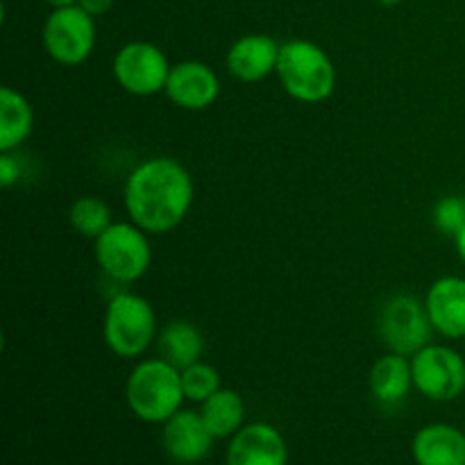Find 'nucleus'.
<instances>
[{
    "label": "nucleus",
    "mask_w": 465,
    "mask_h": 465,
    "mask_svg": "<svg viewBox=\"0 0 465 465\" xmlns=\"http://www.w3.org/2000/svg\"><path fill=\"white\" fill-rule=\"evenodd\" d=\"M191 173L173 157H150L125 182V209L130 221L148 234H168L184 223L193 207Z\"/></svg>",
    "instance_id": "1"
},
{
    "label": "nucleus",
    "mask_w": 465,
    "mask_h": 465,
    "mask_svg": "<svg viewBox=\"0 0 465 465\" xmlns=\"http://www.w3.org/2000/svg\"><path fill=\"white\" fill-rule=\"evenodd\" d=\"M275 75L282 89L298 103H322L336 89L334 62L321 45L307 39L282 44Z\"/></svg>",
    "instance_id": "2"
},
{
    "label": "nucleus",
    "mask_w": 465,
    "mask_h": 465,
    "mask_svg": "<svg viewBox=\"0 0 465 465\" xmlns=\"http://www.w3.org/2000/svg\"><path fill=\"white\" fill-rule=\"evenodd\" d=\"M130 411L143 422H166L186 400L182 389V371L162 357L136 363L125 384Z\"/></svg>",
    "instance_id": "3"
},
{
    "label": "nucleus",
    "mask_w": 465,
    "mask_h": 465,
    "mask_svg": "<svg viewBox=\"0 0 465 465\" xmlns=\"http://www.w3.org/2000/svg\"><path fill=\"white\" fill-rule=\"evenodd\" d=\"M157 316L141 295L121 291L104 309V345L121 359H136L157 341Z\"/></svg>",
    "instance_id": "4"
},
{
    "label": "nucleus",
    "mask_w": 465,
    "mask_h": 465,
    "mask_svg": "<svg viewBox=\"0 0 465 465\" xmlns=\"http://www.w3.org/2000/svg\"><path fill=\"white\" fill-rule=\"evenodd\" d=\"M95 262L109 280L132 284L148 272L153 263L148 232L134 223H112L95 239Z\"/></svg>",
    "instance_id": "5"
},
{
    "label": "nucleus",
    "mask_w": 465,
    "mask_h": 465,
    "mask_svg": "<svg viewBox=\"0 0 465 465\" xmlns=\"http://www.w3.org/2000/svg\"><path fill=\"white\" fill-rule=\"evenodd\" d=\"M44 48L62 66H80L95 48V23L80 5L53 9L44 25Z\"/></svg>",
    "instance_id": "6"
},
{
    "label": "nucleus",
    "mask_w": 465,
    "mask_h": 465,
    "mask_svg": "<svg viewBox=\"0 0 465 465\" xmlns=\"http://www.w3.org/2000/svg\"><path fill=\"white\" fill-rule=\"evenodd\" d=\"M434 325L430 321L425 302L409 293L386 300L380 312V334L391 352L413 357L418 350L431 343Z\"/></svg>",
    "instance_id": "7"
},
{
    "label": "nucleus",
    "mask_w": 465,
    "mask_h": 465,
    "mask_svg": "<svg viewBox=\"0 0 465 465\" xmlns=\"http://www.w3.org/2000/svg\"><path fill=\"white\" fill-rule=\"evenodd\" d=\"M413 389L434 402L457 400L465 391V359L450 345L430 343L411 357Z\"/></svg>",
    "instance_id": "8"
},
{
    "label": "nucleus",
    "mask_w": 465,
    "mask_h": 465,
    "mask_svg": "<svg viewBox=\"0 0 465 465\" xmlns=\"http://www.w3.org/2000/svg\"><path fill=\"white\" fill-rule=\"evenodd\" d=\"M171 66L173 64L159 45L148 41H132L123 45L114 57V77L118 86L130 95L150 98L166 89Z\"/></svg>",
    "instance_id": "9"
},
{
    "label": "nucleus",
    "mask_w": 465,
    "mask_h": 465,
    "mask_svg": "<svg viewBox=\"0 0 465 465\" xmlns=\"http://www.w3.org/2000/svg\"><path fill=\"white\" fill-rule=\"evenodd\" d=\"M163 94L175 107L186 112H203L212 107L221 95V80L209 64L186 59L171 66Z\"/></svg>",
    "instance_id": "10"
},
{
    "label": "nucleus",
    "mask_w": 465,
    "mask_h": 465,
    "mask_svg": "<svg viewBox=\"0 0 465 465\" xmlns=\"http://www.w3.org/2000/svg\"><path fill=\"white\" fill-rule=\"evenodd\" d=\"M289 450L280 431L266 422L245 425L232 436L227 465H286Z\"/></svg>",
    "instance_id": "11"
},
{
    "label": "nucleus",
    "mask_w": 465,
    "mask_h": 465,
    "mask_svg": "<svg viewBox=\"0 0 465 465\" xmlns=\"http://www.w3.org/2000/svg\"><path fill=\"white\" fill-rule=\"evenodd\" d=\"M163 450L168 457L180 463H198L207 459L212 452L213 434L204 425L203 416L198 411H186L180 409L175 416L163 422Z\"/></svg>",
    "instance_id": "12"
},
{
    "label": "nucleus",
    "mask_w": 465,
    "mask_h": 465,
    "mask_svg": "<svg viewBox=\"0 0 465 465\" xmlns=\"http://www.w3.org/2000/svg\"><path fill=\"white\" fill-rule=\"evenodd\" d=\"M282 44L268 35H245L227 50V71L241 82H262L277 71Z\"/></svg>",
    "instance_id": "13"
},
{
    "label": "nucleus",
    "mask_w": 465,
    "mask_h": 465,
    "mask_svg": "<svg viewBox=\"0 0 465 465\" xmlns=\"http://www.w3.org/2000/svg\"><path fill=\"white\" fill-rule=\"evenodd\" d=\"M425 307L436 334L465 339V277L448 275L436 280L427 291Z\"/></svg>",
    "instance_id": "14"
},
{
    "label": "nucleus",
    "mask_w": 465,
    "mask_h": 465,
    "mask_svg": "<svg viewBox=\"0 0 465 465\" xmlns=\"http://www.w3.org/2000/svg\"><path fill=\"white\" fill-rule=\"evenodd\" d=\"M418 465H465V431L445 422L427 425L413 436Z\"/></svg>",
    "instance_id": "15"
},
{
    "label": "nucleus",
    "mask_w": 465,
    "mask_h": 465,
    "mask_svg": "<svg viewBox=\"0 0 465 465\" xmlns=\"http://www.w3.org/2000/svg\"><path fill=\"white\" fill-rule=\"evenodd\" d=\"M35 130V109L21 91L0 89V153L21 148Z\"/></svg>",
    "instance_id": "16"
},
{
    "label": "nucleus",
    "mask_w": 465,
    "mask_h": 465,
    "mask_svg": "<svg viewBox=\"0 0 465 465\" xmlns=\"http://www.w3.org/2000/svg\"><path fill=\"white\" fill-rule=\"evenodd\" d=\"M413 389L411 357L389 352L371 368V391L380 404L402 402Z\"/></svg>",
    "instance_id": "17"
},
{
    "label": "nucleus",
    "mask_w": 465,
    "mask_h": 465,
    "mask_svg": "<svg viewBox=\"0 0 465 465\" xmlns=\"http://www.w3.org/2000/svg\"><path fill=\"white\" fill-rule=\"evenodd\" d=\"M159 357L175 366L177 371L193 366L195 361H203L204 339L203 331L189 321H171L157 334Z\"/></svg>",
    "instance_id": "18"
},
{
    "label": "nucleus",
    "mask_w": 465,
    "mask_h": 465,
    "mask_svg": "<svg viewBox=\"0 0 465 465\" xmlns=\"http://www.w3.org/2000/svg\"><path fill=\"white\" fill-rule=\"evenodd\" d=\"M204 425L213 434V439H227L234 436L243 427L245 420V404L236 391L221 389L213 393L207 402H203L200 409Z\"/></svg>",
    "instance_id": "19"
},
{
    "label": "nucleus",
    "mask_w": 465,
    "mask_h": 465,
    "mask_svg": "<svg viewBox=\"0 0 465 465\" xmlns=\"http://www.w3.org/2000/svg\"><path fill=\"white\" fill-rule=\"evenodd\" d=\"M68 223L84 239H98L107 227H112V207L98 195H80L68 209Z\"/></svg>",
    "instance_id": "20"
},
{
    "label": "nucleus",
    "mask_w": 465,
    "mask_h": 465,
    "mask_svg": "<svg viewBox=\"0 0 465 465\" xmlns=\"http://www.w3.org/2000/svg\"><path fill=\"white\" fill-rule=\"evenodd\" d=\"M182 389H184L186 400H191V402H207L213 393L223 389L221 372L212 363L195 361L193 366L182 371Z\"/></svg>",
    "instance_id": "21"
},
{
    "label": "nucleus",
    "mask_w": 465,
    "mask_h": 465,
    "mask_svg": "<svg viewBox=\"0 0 465 465\" xmlns=\"http://www.w3.org/2000/svg\"><path fill=\"white\" fill-rule=\"evenodd\" d=\"M431 223L443 236H454L465 227V195H443L434 204Z\"/></svg>",
    "instance_id": "22"
},
{
    "label": "nucleus",
    "mask_w": 465,
    "mask_h": 465,
    "mask_svg": "<svg viewBox=\"0 0 465 465\" xmlns=\"http://www.w3.org/2000/svg\"><path fill=\"white\" fill-rule=\"evenodd\" d=\"M21 180V163L12 157V153H0V186L9 189Z\"/></svg>",
    "instance_id": "23"
},
{
    "label": "nucleus",
    "mask_w": 465,
    "mask_h": 465,
    "mask_svg": "<svg viewBox=\"0 0 465 465\" xmlns=\"http://www.w3.org/2000/svg\"><path fill=\"white\" fill-rule=\"evenodd\" d=\"M77 5L84 12H89L91 16H103V14H107L114 7V0H80Z\"/></svg>",
    "instance_id": "24"
},
{
    "label": "nucleus",
    "mask_w": 465,
    "mask_h": 465,
    "mask_svg": "<svg viewBox=\"0 0 465 465\" xmlns=\"http://www.w3.org/2000/svg\"><path fill=\"white\" fill-rule=\"evenodd\" d=\"M454 245H457L459 257H461V262L465 263V227H463L461 232H459L457 236H454Z\"/></svg>",
    "instance_id": "25"
},
{
    "label": "nucleus",
    "mask_w": 465,
    "mask_h": 465,
    "mask_svg": "<svg viewBox=\"0 0 465 465\" xmlns=\"http://www.w3.org/2000/svg\"><path fill=\"white\" fill-rule=\"evenodd\" d=\"M45 3H48L53 9H59V7H71V5H77L80 0H45Z\"/></svg>",
    "instance_id": "26"
},
{
    "label": "nucleus",
    "mask_w": 465,
    "mask_h": 465,
    "mask_svg": "<svg viewBox=\"0 0 465 465\" xmlns=\"http://www.w3.org/2000/svg\"><path fill=\"white\" fill-rule=\"evenodd\" d=\"M377 3H381V5H386V7H393V5H398V3H402V0H377Z\"/></svg>",
    "instance_id": "27"
}]
</instances>
